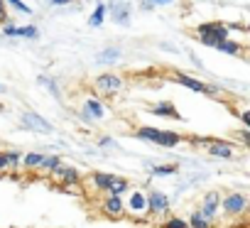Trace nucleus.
Returning a JSON list of instances; mask_svg holds the SVG:
<instances>
[{"instance_id":"nucleus-1","label":"nucleus","mask_w":250,"mask_h":228,"mask_svg":"<svg viewBox=\"0 0 250 228\" xmlns=\"http://www.w3.org/2000/svg\"><path fill=\"white\" fill-rule=\"evenodd\" d=\"M135 138L138 140H145V143H155L160 147H177L182 143V135L179 133H172V130H162V128H152V125H143L135 130Z\"/></svg>"},{"instance_id":"nucleus-2","label":"nucleus","mask_w":250,"mask_h":228,"mask_svg":"<svg viewBox=\"0 0 250 228\" xmlns=\"http://www.w3.org/2000/svg\"><path fill=\"white\" fill-rule=\"evenodd\" d=\"M196 37L204 47L216 49L221 42L230 40V27H226L223 22H204V25L196 27Z\"/></svg>"},{"instance_id":"nucleus-3","label":"nucleus","mask_w":250,"mask_h":228,"mask_svg":"<svg viewBox=\"0 0 250 228\" xmlns=\"http://www.w3.org/2000/svg\"><path fill=\"white\" fill-rule=\"evenodd\" d=\"M248 196L243 194V191H230V194H226L223 196V201H221V213L226 216V218H238V216H243V213H248Z\"/></svg>"},{"instance_id":"nucleus-4","label":"nucleus","mask_w":250,"mask_h":228,"mask_svg":"<svg viewBox=\"0 0 250 228\" xmlns=\"http://www.w3.org/2000/svg\"><path fill=\"white\" fill-rule=\"evenodd\" d=\"M125 211L128 216L138 218V221H145L150 216V206H147V191H140V189H130L128 194V201H125Z\"/></svg>"},{"instance_id":"nucleus-5","label":"nucleus","mask_w":250,"mask_h":228,"mask_svg":"<svg viewBox=\"0 0 250 228\" xmlns=\"http://www.w3.org/2000/svg\"><path fill=\"white\" fill-rule=\"evenodd\" d=\"M93 88L101 93V96H118L123 91V79L115 74V71H103L93 79Z\"/></svg>"},{"instance_id":"nucleus-6","label":"nucleus","mask_w":250,"mask_h":228,"mask_svg":"<svg viewBox=\"0 0 250 228\" xmlns=\"http://www.w3.org/2000/svg\"><path fill=\"white\" fill-rule=\"evenodd\" d=\"M76 116H79L83 123L93 125V123H98V121L105 118V105H103L96 96H86V98H83V105H81V110L76 113Z\"/></svg>"},{"instance_id":"nucleus-7","label":"nucleus","mask_w":250,"mask_h":228,"mask_svg":"<svg viewBox=\"0 0 250 228\" xmlns=\"http://www.w3.org/2000/svg\"><path fill=\"white\" fill-rule=\"evenodd\" d=\"M147 206H150L152 218H167L169 211H172V199L160 189H150L147 191Z\"/></svg>"},{"instance_id":"nucleus-8","label":"nucleus","mask_w":250,"mask_h":228,"mask_svg":"<svg viewBox=\"0 0 250 228\" xmlns=\"http://www.w3.org/2000/svg\"><path fill=\"white\" fill-rule=\"evenodd\" d=\"M105 8H108V15L113 18L115 25H120V27H128L130 25V20H133V5L128 3V0H108Z\"/></svg>"},{"instance_id":"nucleus-9","label":"nucleus","mask_w":250,"mask_h":228,"mask_svg":"<svg viewBox=\"0 0 250 228\" xmlns=\"http://www.w3.org/2000/svg\"><path fill=\"white\" fill-rule=\"evenodd\" d=\"M20 123H22L25 130H32V133H42V135L54 133V125H52L47 118H42L40 113H35V110H22Z\"/></svg>"},{"instance_id":"nucleus-10","label":"nucleus","mask_w":250,"mask_h":228,"mask_svg":"<svg viewBox=\"0 0 250 228\" xmlns=\"http://www.w3.org/2000/svg\"><path fill=\"white\" fill-rule=\"evenodd\" d=\"M98 211L105 216V218H113V221H118V218H123L125 213V199L123 196H110V194H105L103 199H101V204H98Z\"/></svg>"},{"instance_id":"nucleus-11","label":"nucleus","mask_w":250,"mask_h":228,"mask_svg":"<svg viewBox=\"0 0 250 228\" xmlns=\"http://www.w3.org/2000/svg\"><path fill=\"white\" fill-rule=\"evenodd\" d=\"M52 179H54L59 187H76V184H81V172H79V167L62 162V165L52 172Z\"/></svg>"},{"instance_id":"nucleus-12","label":"nucleus","mask_w":250,"mask_h":228,"mask_svg":"<svg viewBox=\"0 0 250 228\" xmlns=\"http://www.w3.org/2000/svg\"><path fill=\"white\" fill-rule=\"evenodd\" d=\"M120 182V177L118 174H108V172H93L91 177H88V187H91V191H96V194H110V189L115 187Z\"/></svg>"},{"instance_id":"nucleus-13","label":"nucleus","mask_w":250,"mask_h":228,"mask_svg":"<svg viewBox=\"0 0 250 228\" xmlns=\"http://www.w3.org/2000/svg\"><path fill=\"white\" fill-rule=\"evenodd\" d=\"M221 201H223V196H221V191H216V189H211V191H206L204 194V199H201V206H199V211L213 223L216 218H218V213H221Z\"/></svg>"},{"instance_id":"nucleus-14","label":"nucleus","mask_w":250,"mask_h":228,"mask_svg":"<svg viewBox=\"0 0 250 228\" xmlns=\"http://www.w3.org/2000/svg\"><path fill=\"white\" fill-rule=\"evenodd\" d=\"M174 81H177L179 86H184V88L194 91V93H201V96H211V93H216V91H218V88H213V86H208V83H204V81H199V79H194V76L184 74V71H174Z\"/></svg>"},{"instance_id":"nucleus-15","label":"nucleus","mask_w":250,"mask_h":228,"mask_svg":"<svg viewBox=\"0 0 250 228\" xmlns=\"http://www.w3.org/2000/svg\"><path fill=\"white\" fill-rule=\"evenodd\" d=\"M206 152L211 157H218V160H235V147L228 143V140H201Z\"/></svg>"},{"instance_id":"nucleus-16","label":"nucleus","mask_w":250,"mask_h":228,"mask_svg":"<svg viewBox=\"0 0 250 228\" xmlns=\"http://www.w3.org/2000/svg\"><path fill=\"white\" fill-rule=\"evenodd\" d=\"M3 37H20V40H37L40 37V30L35 25H25V27H18L13 22H5L3 25Z\"/></svg>"},{"instance_id":"nucleus-17","label":"nucleus","mask_w":250,"mask_h":228,"mask_svg":"<svg viewBox=\"0 0 250 228\" xmlns=\"http://www.w3.org/2000/svg\"><path fill=\"white\" fill-rule=\"evenodd\" d=\"M150 113L152 116H160V118H174V121H182V113L177 110V105L172 101H160L155 105H150Z\"/></svg>"},{"instance_id":"nucleus-18","label":"nucleus","mask_w":250,"mask_h":228,"mask_svg":"<svg viewBox=\"0 0 250 228\" xmlns=\"http://www.w3.org/2000/svg\"><path fill=\"white\" fill-rule=\"evenodd\" d=\"M120 57H123L120 47H105V49H101V52L96 54V64H101V66H113L115 62H120Z\"/></svg>"},{"instance_id":"nucleus-19","label":"nucleus","mask_w":250,"mask_h":228,"mask_svg":"<svg viewBox=\"0 0 250 228\" xmlns=\"http://www.w3.org/2000/svg\"><path fill=\"white\" fill-rule=\"evenodd\" d=\"M105 15H108L105 3H98V5H96V10L88 15V25H91V27H101V25H103V20H105Z\"/></svg>"},{"instance_id":"nucleus-20","label":"nucleus","mask_w":250,"mask_h":228,"mask_svg":"<svg viewBox=\"0 0 250 228\" xmlns=\"http://www.w3.org/2000/svg\"><path fill=\"white\" fill-rule=\"evenodd\" d=\"M44 162V152H27L25 157H22V167L25 169H40V165Z\"/></svg>"},{"instance_id":"nucleus-21","label":"nucleus","mask_w":250,"mask_h":228,"mask_svg":"<svg viewBox=\"0 0 250 228\" xmlns=\"http://www.w3.org/2000/svg\"><path fill=\"white\" fill-rule=\"evenodd\" d=\"M59 165H62V157H59V155H54V152H52V155H44V162L40 165V172H42V174H52Z\"/></svg>"},{"instance_id":"nucleus-22","label":"nucleus","mask_w":250,"mask_h":228,"mask_svg":"<svg viewBox=\"0 0 250 228\" xmlns=\"http://www.w3.org/2000/svg\"><path fill=\"white\" fill-rule=\"evenodd\" d=\"M177 172H179V165H155L150 169L152 177H174Z\"/></svg>"},{"instance_id":"nucleus-23","label":"nucleus","mask_w":250,"mask_h":228,"mask_svg":"<svg viewBox=\"0 0 250 228\" xmlns=\"http://www.w3.org/2000/svg\"><path fill=\"white\" fill-rule=\"evenodd\" d=\"M189 221V228H211V221L196 208V211H191V216L187 218Z\"/></svg>"},{"instance_id":"nucleus-24","label":"nucleus","mask_w":250,"mask_h":228,"mask_svg":"<svg viewBox=\"0 0 250 228\" xmlns=\"http://www.w3.org/2000/svg\"><path fill=\"white\" fill-rule=\"evenodd\" d=\"M216 49H218V52H223V54H230V57H238V54L243 52L240 42H235V40H226V42H221Z\"/></svg>"},{"instance_id":"nucleus-25","label":"nucleus","mask_w":250,"mask_h":228,"mask_svg":"<svg viewBox=\"0 0 250 228\" xmlns=\"http://www.w3.org/2000/svg\"><path fill=\"white\" fill-rule=\"evenodd\" d=\"M3 152H5V157H8V167H10V169H20V167H22V157H25L22 150H3Z\"/></svg>"},{"instance_id":"nucleus-26","label":"nucleus","mask_w":250,"mask_h":228,"mask_svg":"<svg viewBox=\"0 0 250 228\" xmlns=\"http://www.w3.org/2000/svg\"><path fill=\"white\" fill-rule=\"evenodd\" d=\"M37 81H40L42 86H47V88H49V93H52L54 98H62V88H59V83H57L52 76H40Z\"/></svg>"},{"instance_id":"nucleus-27","label":"nucleus","mask_w":250,"mask_h":228,"mask_svg":"<svg viewBox=\"0 0 250 228\" xmlns=\"http://www.w3.org/2000/svg\"><path fill=\"white\" fill-rule=\"evenodd\" d=\"M162 228H189V221L187 218H179V216H167Z\"/></svg>"},{"instance_id":"nucleus-28","label":"nucleus","mask_w":250,"mask_h":228,"mask_svg":"<svg viewBox=\"0 0 250 228\" xmlns=\"http://www.w3.org/2000/svg\"><path fill=\"white\" fill-rule=\"evenodd\" d=\"M5 3H8V5H13V8H15L18 13H22V15H32V8H30V5H25L22 0H5Z\"/></svg>"},{"instance_id":"nucleus-29","label":"nucleus","mask_w":250,"mask_h":228,"mask_svg":"<svg viewBox=\"0 0 250 228\" xmlns=\"http://www.w3.org/2000/svg\"><path fill=\"white\" fill-rule=\"evenodd\" d=\"M238 138H240V143L250 150V130H248V128H245V130H238Z\"/></svg>"},{"instance_id":"nucleus-30","label":"nucleus","mask_w":250,"mask_h":228,"mask_svg":"<svg viewBox=\"0 0 250 228\" xmlns=\"http://www.w3.org/2000/svg\"><path fill=\"white\" fill-rule=\"evenodd\" d=\"M98 145H101V147H113V150L118 147V143H115L113 138H108V135H105V138H101V140H98Z\"/></svg>"},{"instance_id":"nucleus-31","label":"nucleus","mask_w":250,"mask_h":228,"mask_svg":"<svg viewBox=\"0 0 250 228\" xmlns=\"http://www.w3.org/2000/svg\"><path fill=\"white\" fill-rule=\"evenodd\" d=\"M150 5H155V8H165V5H172V3H177V0H147Z\"/></svg>"},{"instance_id":"nucleus-32","label":"nucleus","mask_w":250,"mask_h":228,"mask_svg":"<svg viewBox=\"0 0 250 228\" xmlns=\"http://www.w3.org/2000/svg\"><path fill=\"white\" fill-rule=\"evenodd\" d=\"M240 121H243V125L250 130V110H240Z\"/></svg>"},{"instance_id":"nucleus-33","label":"nucleus","mask_w":250,"mask_h":228,"mask_svg":"<svg viewBox=\"0 0 250 228\" xmlns=\"http://www.w3.org/2000/svg\"><path fill=\"white\" fill-rule=\"evenodd\" d=\"M0 20L8 22V10H5V0H0Z\"/></svg>"},{"instance_id":"nucleus-34","label":"nucleus","mask_w":250,"mask_h":228,"mask_svg":"<svg viewBox=\"0 0 250 228\" xmlns=\"http://www.w3.org/2000/svg\"><path fill=\"white\" fill-rule=\"evenodd\" d=\"M5 169H10L8 167V157H5V152H0V172H5Z\"/></svg>"},{"instance_id":"nucleus-35","label":"nucleus","mask_w":250,"mask_h":228,"mask_svg":"<svg viewBox=\"0 0 250 228\" xmlns=\"http://www.w3.org/2000/svg\"><path fill=\"white\" fill-rule=\"evenodd\" d=\"M47 3H49V5H71L74 0H47Z\"/></svg>"},{"instance_id":"nucleus-36","label":"nucleus","mask_w":250,"mask_h":228,"mask_svg":"<svg viewBox=\"0 0 250 228\" xmlns=\"http://www.w3.org/2000/svg\"><path fill=\"white\" fill-rule=\"evenodd\" d=\"M3 91H5V86H3V83H0V93H3Z\"/></svg>"},{"instance_id":"nucleus-37","label":"nucleus","mask_w":250,"mask_h":228,"mask_svg":"<svg viewBox=\"0 0 250 228\" xmlns=\"http://www.w3.org/2000/svg\"><path fill=\"white\" fill-rule=\"evenodd\" d=\"M248 213H250V204H248Z\"/></svg>"},{"instance_id":"nucleus-38","label":"nucleus","mask_w":250,"mask_h":228,"mask_svg":"<svg viewBox=\"0 0 250 228\" xmlns=\"http://www.w3.org/2000/svg\"><path fill=\"white\" fill-rule=\"evenodd\" d=\"M248 62H250V57H248Z\"/></svg>"},{"instance_id":"nucleus-39","label":"nucleus","mask_w":250,"mask_h":228,"mask_svg":"<svg viewBox=\"0 0 250 228\" xmlns=\"http://www.w3.org/2000/svg\"><path fill=\"white\" fill-rule=\"evenodd\" d=\"M0 152H3V150H0Z\"/></svg>"}]
</instances>
